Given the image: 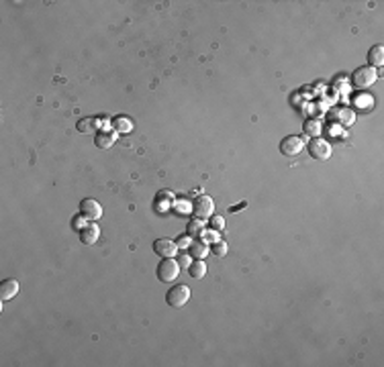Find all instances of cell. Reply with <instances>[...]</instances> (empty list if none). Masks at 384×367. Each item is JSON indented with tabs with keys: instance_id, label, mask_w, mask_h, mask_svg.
Returning <instances> with one entry per match:
<instances>
[{
	"instance_id": "cell-1",
	"label": "cell",
	"mask_w": 384,
	"mask_h": 367,
	"mask_svg": "<svg viewBox=\"0 0 384 367\" xmlns=\"http://www.w3.org/2000/svg\"><path fill=\"white\" fill-rule=\"evenodd\" d=\"M180 274V266H178V261L174 257H164L160 261V266H158V280L160 282H176Z\"/></svg>"
},
{
	"instance_id": "cell-2",
	"label": "cell",
	"mask_w": 384,
	"mask_h": 367,
	"mask_svg": "<svg viewBox=\"0 0 384 367\" xmlns=\"http://www.w3.org/2000/svg\"><path fill=\"white\" fill-rule=\"evenodd\" d=\"M376 78H378L376 68H372V66H362V68H358V70L354 72L352 82H354L356 88L366 90V88H370V86L376 82Z\"/></svg>"
},
{
	"instance_id": "cell-3",
	"label": "cell",
	"mask_w": 384,
	"mask_h": 367,
	"mask_svg": "<svg viewBox=\"0 0 384 367\" xmlns=\"http://www.w3.org/2000/svg\"><path fill=\"white\" fill-rule=\"evenodd\" d=\"M215 213V202L211 196H199L195 202H192V215L201 221H209Z\"/></svg>"
},
{
	"instance_id": "cell-4",
	"label": "cell",
	"mask_w": 384,
	"mask_h": 367,
	"mask_svg": "<svg viewBox=\"0 0 384 367\" xmlns=\"http://www.w3.org/2000/svg\"><path fill=\"white\" fill-rule=\"evenodd\" d=\"M307 151H309V155L313 157V160H317V162H325V160H329V157H331V145L325 139H321V137L311 139L309 145H307Z\"/></svg>"
},
{
	"instance_id": "cell-5",
	"label": "cell",
	"mask_w": 384,
	"mask_h": 367,
	"mask_svg": "<svg viewBox=\"0 0 384 367\" xmlns=\"http://www.w3.org/2000/svg\"><path fill=\"white\" fill-rule=\"evenodd\" d=\"M188 300H190V290H188V286H184V284L172 286V288L168 290V294H166V302H168L172 308H182Z\"/></svg>"
},
{
	"instance_id": "cell-6",
	"label": "cell",
	"mask_w": 384,
	"mask_h": 367,
	"mask_svg": "<svg viewBox=\"0 0 384 367\" xmlns=\"http://www.w3.org/2000/svg\"><path fill=\"white\" fill-rule=\"evenodd\" d=\"M80 217H84L86 221H99L103 217V206L94 198H84L80 202Z\"/></svg>"
},
{
	"instance_id": "cell-7",
	"label": "cell",
	"mask_w": 384,
	"mask_h": 367,
	"mask_svg": "<svg viewBox=\"0 0 384 367\" xmlns=\"http://www.w3.org/2000/svg\"><path fill=\"white\" fill-rule=\"evenodd\" d=\"M303 147H305V141L301 137H297V135H288V137H284L280 141V153L286 155V157L299 155L303 151Z\"/></svg>"
},
{
	"instance_id": "cell-8",
	"label": "cell",
	"mask_w": 384,
	"mask_h": 367,
	"mask_svg": "<svg viewBox=\"0 0 384 367\" xmlns=\"http://www.w3.org/2000/svg\"><path fill=\"white\" fill-rule=\"evenodd\" d=\"M154 251L160 257H174L178 251V245L172 239H158V241H154Z\"/></svg>"
},
{
	"instance_id": "cell-9",
	"label": "cell",
	"mask_w": 384,
	"mask_h": 367,
	"mask_svg": "<svg viewBox=\"0 0 384 367\" xmlns=\"http://www.w3.org/2000/svg\"><path fill=\"white\" fill-rule=\"evenodd\" d=\"M117 141V133L115 131H99L94 137V143L99 149H111Z\"/></svg>"
},
{
	"instance_id": "cell-10",
	"label": "cell",
	"mask_w": 384,
	"mask_h": 367,
	"mask_svg": "<svg viewBox=\"0 0 384 367\" xmlns=\"http://www.w3.org/2000/svg\"><path fill=\"white\" fill-rule=\"evenodd\" d=\"M101 237V229L96 225H86L84 229H80V241L84 245H94Z\"/></svg>"
},
{
	"instance_id": "cell-11",
	"label": "cell",
	"mask_w": 384,
	"mask_h": 367,
	"mask_svg": "<svg viewBox=\"0 0 384 367\" xmlns=\"http://www.w3.org/2000/svg\"><path fill=\"white\" fill-rule=\"evenodd\" d=\"M17 294H19V282L15 278H9V280H5L3 284H0V298L3 300H11Z\"/></svg>"
},
{
	"instance_id": "cell-12",
	"label": "cell",
	"mask_w": 384,
	"mask_h": 367,
	"mask_svg": "<svg viewBox=\"0 0 384 367\" xmlns=\"http://www.w3.org/2000/svg\"><path fill=\"white\" fill-rule=\"evenodd\" d=\"M190 255H192V259H205L207 255H209V243L207 241H203V239H197V241H192L190 243Z\"/></svg>"
},
{
	"instance_id": "cell-13",
	"label": "cell",
	"mask_w": 384,
	"mask_h": 367,
	"mask_svg": "<svg viewBox=\"0 0 384 367\" xmlns=\"http://www.w3.org/2000/svg\"><path fill=\"white\" fill-rule=\"evenodd\" d=\"M188 274L192 280H203L207 276V264L203 259H192V264L188 268Z\"/></svg>"
},
{
	"instance_id": "cell-14",
	"label": "cell",
	"mask_w": 384,
	"mask_h": 367,
	"mask_svg": "<svg viewBox=\"0 0 384 367\" xmlns=\"http://www.w3.org/2000/svg\"><path fill=\"white\" fill-rule=\"evenodd\" d=\"M368 64L372 68H380L384 64V47L382 45H374L370 51H368Z\"/></svg>"
},
{
	"instance_id": "cell-15",
	"label": "cell",
	"mask_w": 384,
	"mask_h": 367,
	"mask_svg": "<svg viewBox=\"0 0 384 367\" xmlns=\"http://www.w3.org/2000/svg\"><path fill=\"white\" fill-rule=\"evenodd\" d=\"M305 135H309L311 139H315V137H319L321 135V131H323V123L319 121V119H309L307 123H305Z\"/></svg>"
},
{
	"instance_id": "cell-16",
	"label": "cell",
	"mask_w": 384,
	"mask_h": 367,
	"mask_svg": "<svg viewBox=\"0 0 384 367\" xmlns=\"http://www.w3.org/2000/svg\"><path fill=\"white\" fill-rule=\"evenodd\" d=\"M96 127H99V121H96L94 117H86V119L78 121V131L80 133H94Z\"/></svg>"
},
{
	"instance_id": "cell-17",
	"label": "cell",
	"mask_w": 384,
	"mask_h": 367,
	"mask_svg": "<svg viewBox=\"0 0 384 367\" xmlns=\"http://www.w3.org/2000/svg\"><path fill=\"white\" fill-rule=\"evenodd\" d=\"M113 127H115V131H119V133H129V131L133 129L129 117H117V119L113 121Z\"/></svg>"
},
{
	"instance_id": "cell-18",
	"label": "cell",
	"mask_w": 384,
	"mask_h": 367,
	"mask_svg": "<svg viewBox=\"0 0 384 367\" xmlns=\"http://www.w3.org/2000/svg\"><path fill=\"white\" fill-rule=\"evenodd\" d=\"M186 233H188V237H192V235H201V233H203V221H201V219L190 221L188 227H186Z\"/></svg>"
},
{
	"instance_id": "cell-19",
	"label": "cell",
	"mask_w": 384,
	"mask_h": 367,
	"mask_svg": "<svg viewBox=\"0 0 384 367\" xmlns=\"http://www.w3.org/2000/svg\"><path fill=\"white\" fill-rule=\"evenodd\" d=\"M227 249H229V247H227L225 241H215L213 247H211V253L217 255V257H225V255H227Z\"/></svg>"
},
{
	"instance_id": "cell-20",
	"label": "cell",
	"mask_w": 384,
	"mask_h": 367,
	"mask_svg": "<svg viewBox=\"0 0 384 367\" xmlns=\"http://www.w3.org/2000/svg\"><path fill=\"white\" fill-rule=\"evenodd\" d=\"M209 227L213 229V231H217V233H221V231H225V219L223 217H211L209 219Z\"/></svg>"
},
{
	"instance_id": "cell-21",
	"label": "cell",
	"mask_w": 384,
	"mask_h": 367,
	"mask_svg": "<svg viewBox=\"0 0 384 367\" xmlns=\"http://www.w3.org/2000/svg\"><path fill=\"white\" fill-rule=\"evenodd\" d=\"M176 261H178V266L180 268H190V264H192V255H186V253H180L178 257H176Z\"/></svg>"
},
{
	"instance_id": "cell-22",
	"label": "cell",
	"mask_w": 384,
	"mask_h": 367,
	"mask_svg": "<svg viewBox=\"0 0 384 367\" xmlns=\"http://www.w3.org/2000/svg\"><path fill=\"white\" fill-rule=\"evenodd\" d=\"M190 243H192V237H188V235H186V237H182L176 245H178V249H182V251H184V249H188V247H190Z\"/></svg>"
},
{
	"instance_id": "cell-23",
	"label": "cell",
	"mask_w": 384,
	"mask_h": 367,
	"mask_svg": "<svg viewBox=\"0 0 384 367\" xmlns=\"http://www.w3.org/2000/svg\"><path fill=\"white\" fill-rule=\"evenodd\" d=\"M82 219H84V217H80V219H74V223H72V225H74V229H84V227H82Z\"/></svg>"
},
{
	"instance_id": "cell-24",
	"label": "cell",
	"mask_w": 384,
	"mask_h": 367,
	"mask_svg": "<svg viewBox=\"0 0 384 367\" xmlns=\"http://www.w3.org/2000/svg\"><path fill=\"white\" fill-rule=\"evenodd\" d=\"M248 206V202H242V204H237V206H233L231 208V213H235V211H242V208H246Z\"/></svg>"
}]
</instances>
